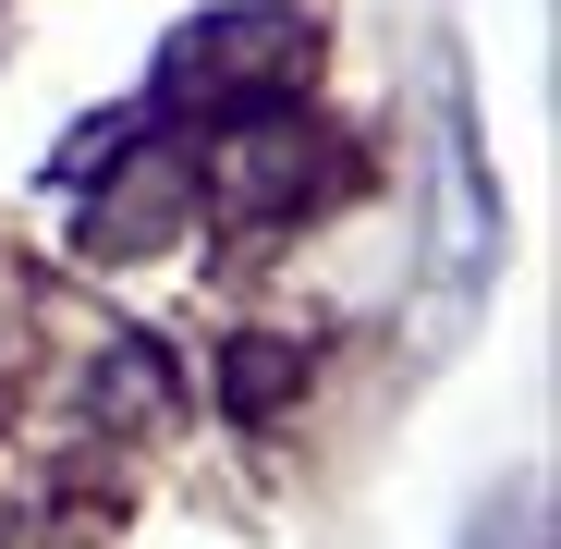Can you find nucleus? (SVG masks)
Listing matches in <instances>:
<instances>
[{
	"instance_id": "nucleus-3",
	"label": "nucleus",
	"mask_w": 561,
	"mask_h": 549,
	"mask_svg": "<svg viewBox=\"0 0 561 549\" xmlns=\"http://www.w3.org/2000/svg\"><path fill=\"white\" fill-rule=\"evenodd\" d=\"M183 196H196V171H183V159H135L123 196H99V244H159V232L183 220Z\"/></svg>"
},
{
	"instance_id": "nucleus-1",
	"label": "nucleus",
	"mask_w": 561,
	"mask_h": 549,
	"mask_svg": "<svg viewBox=\"0 0 561 549\" xmlns=\"http://www.w3.org/2000/svg\"><path fill=\"white\" fill-rule=\"evenodd\" d=\"M489 268H501V196H489V171H477L463 73L439 61V73H427V318H415L427 354L463 342V318H477V294H489Z\"/></svg>"
},
{
	"instance_id": "nucleus-2",
	"label": "nucleus",
	"mask_w": 561,
	"mask_h": 549,
	"mask_svg": "<svg viewBox=\"0 0 561 549\" xmlns=\"http://www.w3.org/2000/svg\"><path fill=\"white\" fill-rule=\"evenodd\" d=\"M306 13H280V0H244V13H196L171 49H159V99L171 111H244V99H280V85L306 73Z\"/></svg>"
}]
</instances>
